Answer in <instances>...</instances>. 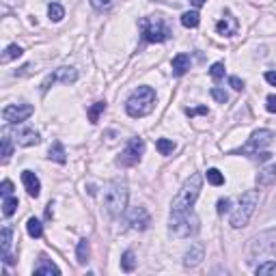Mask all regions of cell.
Instances as JSON below:
<instances>
[{
  "label": "cell",
  "instance_id": "cell-43",
  "mask_svg": "<svg viewBox=\"0 0 276 276\" xmlns=\"http://www.w3.org/2000/svg\"><path fill=\"white\" fill-rule=\"evenodd\" d=\"M190 4H192V6H196V9H198V6H203V4H205V0H190Z\"/></svg>",
  "mask_w": 276,
  "mask_h": 276
},
{
  "label": "cell",
  "instance_id": "cell-41",
  "mask_svg": "<svg viewBox=\"0 0 276 276\" xmlns=\"http://www.w3.org/2000/svg\"><path fill=\"white\" fill-rule=\"evenodd\" d=\"M231 210V201L229 198H220L218 201V214H224V212H229Z\"/></svg>",
  "mask_w": 276,
  "mask_h": 276
},
{
  "label": "cell",
  "instance_id": "cell-37",
  "mask_svg": "<svg viewBox=\"0 0 276 276\" xmlns=\"http://www.w3.org/2000/svg\"><path fill=\"white\" fill-rule=\"evenodd\" d=\"M91 4H93V9L104 11V9H108V6L112 4V0H91Z\"/></svg>",
  "mask_w": 276,
  "mask_h": 276
},
{
  "label": "cell",
  "instance_id": "cell-11",
  "mask_svg": "<svg viewBox=\"0 0 276 276\" xmlns=\"http://www.w3.org/2000/svg\"><path fill=\"white\" fill-rule=\"evenodd\" d=\"M32 112H34V108L30 104H9V106L2 110V119L9 123V126H16V123L26 121Z\"/></svg>",
  "mask_w": 276,
  "mask_h": 276
},
{
  "label": "cell",
  "instance_id": "cell-32",
  "mask_svg": "<svg viewBox=\"0 0 276 276\" xmlns=\"http://www.w3.org/2000/svg\"><path fill=\"white\" fill-rule=\"evenodd\" d=\"M13 154V144H11V136L9 134H4L2 136V162H6L11 158Z\"/></svg>",
  "mask_w": 276,
  "mask_h": 276
},
{
  "label": "cell",
  "instance_id": "cell-24",
  "mask_svg": "<svg viewBox=\"0 0 276 276\" xmlns=\"http://www.w3.org/2000/svg\"><path fill=\"white\" fill-rule=\"evenodd\" d=\"M88 242L86 240H80L78 242V248H76V259H78V264L80 266H84L86 261H88Z\"/></svg>",
  "mask_w": 276,
  "mask_h": 276
},
{
  "label": "cell",
  "instance_id": "cell-2",
  "mask_svg": "<svg viewBox=\"0 0 276 276\" xmlns=\"http://www.w3.org/2000/svg\"><path fill=\"white\" fill-rule=\"evenodd\" d=\"M156 106V91L151 86H138L126 102V112L134 119L147 116Z\"/></svg>",
  "mask_w": 276,
  "mask_h": 276
},
{
  "label": "cell",
  "instance_id": "cell-17",
  "mask_svg": "<svg viewBox=\"0 0 276 276\" xmlns=\"http://www.w3.org/2000/svg\"><path fill=\"white\" fill-rule=\"evenodd\" d=\"M11 238H13V229L9 224L2 226V233H0V246H2V261L6 266L13 264L11 254H9V248H11Z\"/></svg>",
  "mask_w": 276,
  "mask_h": 276
},
{
  "label": "cell",
  "instance_id": "cell-44",
  "mask_svg": "<svg viewBox=\"0 0 276 276\" xmlns=\"http://www.w3.org/2000/svg\"><path fill=\"white\" fill-rule=\"evenodd\" d=\"M46 218H52V203L48 205V210H46Z\"/></svg>",
  "mask_w": 276,
  "mask_h": 276
},
{
  "label": "cell",
  "instance_id": "cell-22",
  "mask_svg": "<svg viewBox=\"0 0 276 276\" xmlns=\"http://www.w3.org/2000/svg\"><path fill=\"white\" fill-rule=\"evenodd\" d=\"M136 264H138V259H136V254L132 250H126L121 254V270L123 272H134Z\"/></svg>",
  "mask_w": 276,
  "mask_h": 276
},
{
  "label": "cell",
  "instance_id": "cell-33",
  "mask_svg": "<svg viewBox=\"0 0 276 276\" xmlns=\"http://www.w3.org/2000/svg\"><path fill=\"white\" fill-rule=\"evenodd\" d=\"M210 95H212V98L216 100L218 104H226V102H229V93L222 91V88H218V86H214L212 91H210Z\"/></svg>",
  "mask_w": 276,
  "mask_h": 276
},
{
  "label": "cell",
  "instance_id": "cell-27",
  "mask_svg": "<svg viewBox=\"0 0 276 276\" xmlns=\"http://www.w3.org/2000/svg\"><path fill=\"white\" fill-rule=\"evenodd\" d=\"M18 205H20V201L16 196H4V201H2V214L6 218L9 216H13L16 214V210H18Z\"/></svg>",
  "mask_w": 276,
  "mask_h": 276
},
{
  "label": "cell",
  "instance_id": "cell-12",
  "mask_svg": "<svg viewBox=\"0 0 276 276\" xmlns=\"http://www.w3.org/2000/svg\"><path fill=\"white\" fill-rule=\"evenodd\" d=\"M203 257H205V244L203 242H194L184 254V266L186 268H196L203 261Z\"/></svg>",
  "mask_w": 276,
  "mask_h": 276
},
{
  "label": "cell",
  "instance_id": "cell-9",
  "mask_svg": "<svg viewBox=\"0 0 276 276\" xmlns=\"http://www.w3.org/2000/svg\"><path fill=\"white\" fill-rule=\"evenodd\" d=\"M144 154V140L142 138H130L126 149L116 158V166H134L140 162V156Z\"/></svg>",
  "mask_w": 276,
  "mask_h": 276
},
{
  "label": "cell",
  "instance_id": "cell-14",
  "mask_svg": "<svg viewBox=\"0 0 276 276\" xmlns=\"http://www.w3.org/2000/svg\"><path fill=\"white\" fill-rule=\"evenodd\" d=\"M130 224H132V229L136 231H144V229H149V224H151V218H149V212L144 210V207H134L132 212H130Z\"/></svg>",
  "mask_w": 276,
  "mask_h": 276
},
{
  "label": "cell",
  "instance_id": "cell-7",
  "mask_svg": "<svg viewBox=\"0 0 276 276\" xmlns=\"http://www.w3.org/2000/svg\"><path fill=\"white\" fill-rule=\"evenodd\" d=\"M276 250V229H268L261 231L259 236H254L250 240V246H248V261H252L254 257H264V254H270Z\"/></svg>",
  "mask_w": 276,
  "mask_h": 276
},
{
  "label": "cell",
  "instance_id": "cell-15",
  "mask_svg": "<svg viewBox=\"0 0 276 276\" xmlns=\"http://www.w3.org/2000/svg\"><path fill=\"white\" fill-rule=\"evenodd\" d=\"M238 20L231 16V11H224V18L220 20V22L216 24V30L218 34H222V37H233V34L238 32Z\"/></svg>",
  "mask_w": 276,
  "mask_h": 276
},
{
  "label": "cell",
  "instance_id": "cell-4",
  "mask_svg": "<svg viewBox=\"0 0 276 276\" xmlns=\"http://www.w3.org/2000/svg\"><path fill=\"white\" fill-rule=\"evenodd\" d=\"M128 205V184L126 182H110L104 190V207L112 218H119Z\"/></svg>",
  "mask_w": 276,
  "mask_h": 276
},
{
  "label": "cell",
  "instance_id": "cell-34",
  "mask_svg": "<svg viewBox=\"0 0 276 276\" xmlns=\"http://www.w3.org/2000/svg\"><path fill=\"white\" fill-rule=\"evenodd\" d=\"M257 274H274L276 272V261H266V264L257 266Z\"/></svg>",
  "mask_w": 276,
  "mask_h": 276
},
{
  "label": "cell",
  "instance_id": "cell-39",
  "mask_svg": "<svg viewBox=\"0 0 276 276\" xmlns=\"http://www.w3.org/2000/svg\"><path fill=\"white\" fill-rule=\"evenodd\" d=\"M210 110H207L205 106H198V108H186V114L188 116H194V114H207Z\"/></svg>",
  "mask_w": 276,
  "mask_h": 276
},
{
  "label": "cell",
  "instance_id": "cell-36",
  "mask_svg": "<svg viewBox=\"0 0 276 276\" xmlns=\"http://www.w3.org/2000/svg\"><path fill=\"white\" fill-rule=\"evenodd\" d=\"M0 194H2V196H11L13 194V184L9 182V179H4L2 186H0Z\"/></svg>",
  "mask_w": 276,
  "mask_h": 276
},
{
  "label": "cell",
  "instance_id": "cell-26",
  "mask_svg": "<svg viewBox=\"0 0 276 276\" xmlns=\"http://www.w3.org/2000/svg\"><path fill=\"white\" fill-rule=\"evenodd\" d=\"M18 56H22V48H20L18 44H11L6 50L2 52V56H0V60L2 63H9V60H13V58H18Z\"/></svg>",
  "mask_w": 276,
  "mask_h": 276
},
{
  "label": "cell",
  "instance_id": "cell-42",
  "mask_svg": "<svg viewBox=\"0 0 276 276\" xmlns=\"http://www.w3.org/2000/svg\"><path fill=\"white\" fill-rule=\"evenodd\" d=\"M266 80L270 82L272 86H276V72H266Z\"/></svg>",
  "mask_w": 276,
  "mask_h": 276
},
{
  "label": "cell",
  "instance_id": "cell-20",
  "mask_svg": "<svg viewBox=\"0 0 276 276\" xmlns=\"http://www.w3.org/2000/svg\"><path fill=\"white\" fill-rule=\"evenodd\" d=\"M48 158H50V160H54V162H58V164H65L67 162V154H65L63 142L54 140L52 147H50V151H48Z\"/></svg>",
  "mask_w": 276,
  "mask_h": 276
},
{
  "label": "cell",
  "instance_id": "cell-3",
  "mask_svg": "<svg viewBox=\"0 0 276 276\" xmlns=\"http://www.w3.org/2000/svg\"><path fill=\"white\" fill-rule=\"evenodd\" d=\"M138 28H140V34L147 44H162V41H168L172 37L170 26L166 24V20L162 16L142 18L140 22H138Z\"/></svg>",
  "mask_w": 276,
  "mask_h": 276
},
{
  "label": "cell",
  "instance_id": "cell-38",
  "mask_svg": "<svg viewBox=\"0 0 276 276\" xmlns=\"http://www.w3.org/2000/svg\"><path fill=\"white\" fill-rule=\"evenodd\" d=\"M229 84L236 88V91H244V80H240L238 76H231V78H229Z\"/></svg>",
  "mask_w": 276,
  "mask_h": 276
},
{
  "label": "cell",
  "instance_id": "cell-40",
  "mask_svg": "<svg viewBox=\"0 0 276 276\" xmlns=\"http://www.w3.org/2000/svg\"><path fill=\"white\" fill-rule=\"evenodd\" d=\"M266 110H268V112H276V95H268Z\"/></svg>",
  "mask_w": 276,
  "mask_h": 276
},
{
  "label": "cell",
  "instance_id": "cell-10",
  "mask_svg": "<svg viewBox=\"0 0 276 276\" xmlns=\"http://www.w3.org/2000/svg\"><path fill=\"white\" fill-rule=\"evenodd\" d=\"M76 80H78V69H76V67H58V69H54L52 74H48L46 80L41 82V93H48V88H50L54 82L74 84Z\"/></svg>",
  "mask_w": 276,
  "mask_h": 276
},
{
  "label": "cell",
  "instance_id": "cell-21",
  "mask_svg": "<svg viewBox=\"0 0 276 276\" xmlns=\"http://www.w3.org/2000/svg\"><path fill=\"white\" fill-rule=\"evenodd\" d=\"M257 184L259 186H272V184H276V164H272V166H268V168H264L257 175Z\"/></svg>",
  "mask_w": 276,
  "mask_h": 276
},
{
  "label": "cell",
  "instance_id": "cell-1",
  "mask_svg": "<svg viewBox=\"0 0 276 276\" xmlns=\"http://www.w3.org/2000/svg\"><path fill=\"white\" fill-rule=\"evenodd\" d=\"M201 184H203V177L198 175V172H194L190 179H186V184L182 186V190H179L177 196L172 198L170 214H186V212H190L192 205H194L196 198H198Z\"/></svg>",
  "mask_w": 276,
  "mask_h": 276
},
{
  "label": "cell",
  "instance_id": "cell-30",
  "mask_svg": "<svg viewBox=\"0 0 276 276\" xmlns=\"http://www.w3.org/2000/svg\"><path fill=\"white\" fill-rule=\"evenodd\" d=\"M106 110V102H98L95 106H91L88 108V121L91 123H98L100 121V114Z\"/></svg>",
  "mask_w": 276,
  "mask_h": 276
},
{
  "label": "cell",
  "instance_id": "cell-31",
  "mask_svg": "<svg viewBox=\"0 0 276 276\" xmlns=\"http://www.w3.org/2000/svg\"><path fill=\"white\" fill-rule=\"evenodd\" d=\"M207 182H210L212 186H222L224 184V175L218 168H210V170H207Z\"/></svg>",
  "mask_w": 276,
  "mask_h": 276
},
{
  "label": "cell",
  "instance_id": "cell-5",
  "mask_svg": "<svg viewBox=\"0 0 276 276\" xmlns=\"http://www.w3.org/2000/svg\"><path fill=\"white\" fill-rule=\"evenodd\" d=\"M259 203V192L257 190H248L240 196L238 205L231 210V218H229V224L233 229H242V226L248 224V220L254 214V207Z\"/></svg>",
  "mask_w": 276,
  "mask_h": 276
},
{
  "label": "cell",
  "instance_id": "cell-25",
  "mask_svg": "<svg viewBox=\"0 0 276 276\" xmlns=\"http://www.w3.org/2000/svg\"><path fill=\"white\" fill-rule=\"evenodd\" d=\"M26 231H28L30 238H41V236H44V224H41L37 218H28V222H26Z\"/></svg>",
  "mask_w": 276,
  "mask_h": 276
},
{
  "label": "cell",
  "instance_id": "cell-6",
  "mask_svg": "<svg viewBox=\"0 0 276 276\" xmlns=\"http://www.w3.org/2000/svg\"><path fill=\"white\" fill-rule=\"evenodd\" d=\"M168 229L175 238L179 240H186L190 236L198 233V218L194 212H186V214H170V222H168Z\"/></svg>",
  "mask_w": 276,
  "mask_h": 276
},
{
  "label": "cell",
  "instance_id": "cell-8",
  "mask_svg": "<svg viewBox=\"0 0 276 276\" xmlns=\"http://www.w3.org/2000/svg\"><path fill=\"white\" fill-rule=\"evenodd\" d=\"M272 140H274L272 130H257V132H252V136L248 138V142L244 144V147L240 149V154L248 156V158H254L259 151H264L268 144H272Z\"/></svg>",
  "mask_w": 276,
  "mask_h": 276
},
{
  "label": "cell",
  "instance_id": "cell-19",
  "mask_svg": "<svg viewBox=\"0 0 276 276\" xmlns=\"http://www.w3.org/2000/svg\"><path fill=\"white\" fill-rule=\"evenodd\" d=\"M34 274H37V276H52V274H60V270L48 257H41L39 266L34 268Z\"/></svg>",
  "mask_w": 276,
  "mask_h": 276
},
{
  "label": "cell",
  "instance_id": "cell-23",
  "mask_svg": "<svg viewBox=\"0 0 276 276\" xmlns=\"http://www.w3.org/2000/svg\"><path fill=\"white\" fill-rule=\"evenodd\" d=\"M198 22H201V16H198V11H186L182 16V24L186 28H196Z\"/></svg>",
  "mask_w": 276,
  "mask_h": 276
},
{
  "label": "cell",
  "instance_id": "cell-28",
  "mask_svg": "<svg viewBox=\"0 0 276 276\" xmlns=\"http://www.w3.org/2000/svg\"><path fill=\"white\" fill-rule=\"evenodd\" d=\"M156 147H158V151H160V156H170L172 151H175V142L168 140V138H158Z\"/></svg>",
  "mask_w": 276,
  "mask_h": 276
},
{
  "label": "cell",
  "instance_id": "cell-35",
  "mask_svg": "<svg viewBox=\"0 0 276 276\" xmlns=\"http://www.w3.org/2000/svg\"><path fill=\"white\" fill-rule=\"evenodd\" d=\"M210 76H212L214 80L224 78V63H214L212 69H210Z\"/></svg>",
  "mask_w": 276,
  "mask_h": 276
},
{
  "label": "cell",
  "instance_id": "cell-16",
  "mask_svg": "<svg viewBox=\"0 0 276 276\" xmlns=\"http://www.w3.org/2000/svg\"><path fill=\"white\" fill-rule=\"evenodd\" d=\"M22 184H24L26 192H28L32 198L39 196V192H41V182H39V177L34 175L32 170H22Z\"/></svg>",
  "mask_w": 276,
  "mask_h": 276
},
{
  "label": "cell",
  "instance_id": "cell-29",
  "mask_svg": "<svg viewBox=\"0 0 276 276\" xmlns=\"http://www.w3.org/2000/svg\"><path fill=\"white\" fill-rule=\"evenodd\" d=\"M48 16H50L52 22H60V20L65 18V9H63V6H60V4L52 2L50 6H48Z\"/></svg>",
  "mask_w": 276,
  "mask_h": 276
},
{
  "label": "cell",
  "instance_id": "cell-13",
  "mask_svg": "<svg viewBox=\"0 0 276 276\" xmlns=\"http://www.w3.org/2000/svg\"><path fill=\"white\" fill-rule=\"evenodd\" d=\"M18 144H22V147H32V144H39L41 142V136L37 130L32 128H18L16 134H13Z\"/></svg>",
  "mask_w": 276,
  "mask_h": 276
},
{
  "label": "cell",
  "instance_id": "cell-18",
  "mask_svg": "<svg viewBox=\"0 0 276 276\" xmlns=\"http://www.w3.org/2000/svg\"><path fill=\"white\" fill-rule=\"evenodd\" d=\"M170 65H172V74H175V76H184L190 69V56L182 52V54H177V56L172 58Z\"/></svg>",
  "mask_w": 276,
  "mask_h": 276
}]
</instances>
